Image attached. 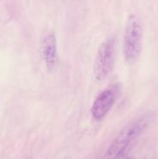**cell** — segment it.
I'll return each instance as SVG.
<instances>
[{"label": "cell", "mask_w": 158, "mask_h": 159, "mask_svg": "<svg viewBox=\"0 0 158 159\" xmlns=\"http://www.w3.org/2000/svg\"><path fill=\"white\" fill-rule=\"evenodd\" d=\"M41 51L46 71L50 73L55 72L58 68L59 56L57 38L54 33H50L45 36L42 41Z\"/></svg>", "instance_id": "4"}, {"label": "cell", "mask_w": 158, "mask_h": 159, "mask_svg": "<svg viewBox=\"0 0 158 159\" xmlns=\"http://www.w3.org/2000/svg\"><path fill=\"white\" fill-rule=\"evenodd\" d=\"M95 159H102V158H95Z\"/></svg>", "instance_id": "7"}, {"label": "cell", "mask_w": 158, "mask_h": 159, "mask_svg": "<svg viewBox=\"0 0 158 159\" xmlns=\"http://www.w3.org/2000/svg\"><path fill=\"white\" fill-rule=\"evenodd\" d=\"M116 57L115 40L109 38L100 45L96 56L94 67V75L97 81H103L112 70Z\"/></svg>", "instance_id": "3"}, {"label": "cell", "mask_w": 158, "mask_h": 159, "mask_svg": "<svg viewBox=\"0 0 158 159\" xmlns=\"http://www.w3.org/2000/svg\"><path fill=\"white\" fill-rule=\"evenodd\" d=\"M125 159H135V158L133 156H130V157H128V158H126Z\"/></svg>", "instance_id": "6"}, {"label": "cell", "mask_w": 158, "mask_h": 159, "mask_svg": "<svg viewBox=\"0 0 158 159\" xmlns=\"http://www.w3.org/2000/svg\"><path fill=\"white\" fill-rule=\"evenodd\" d=\"M116 93L112 89L102 92L93 102L91 114L93 118L99 121L106 116L116 102Z\"/></svg>", "instance_id": "5"}, {"label": "cell", "mask_w": 158, "mask_h": 159, "mask_svg": "<svg viewBox=\"0 0 158 159\" xmlns=\"http://www.w3.org/2000/svg\"><path fill=\"white\" fill-rule=\"evenodd\" d=\"M143 28L139 19L134 15L129 17L123 37V52L128 63H133L139 58L142 51Z\"/></svg>", "instance_id": "2"}, {"label": "cell", "mask_w": 158, "mask_h": 159, "mask_svg": "<svg viewBox=\"0 0 158 159\" xmlns=\"http://www.w3.org/2000/svg\"><path fill=\"white\" fill-rule=\"evenodd\" d=\"M151 115L144 114L125 126L112 142L102 159H118L148 127Z\"/></svg>", "instance_id": "1"}]
</instances>
